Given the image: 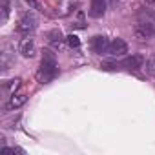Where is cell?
I'll return each instance as SVG.
<instances>
[{
  "label": "cell",
  "instance_id": "9c48e42d",
  "mask_svg": "<svg viewBox=\"0 0 155 155\" xmlns=\"http://www.w3.org/2000/svg\"><path fill=\"white\" fill-rule=\"evenodd\" d=\"M26 102V95H11V99H9V102H8V108H11V110H15V108H20L22 104Z\"/></svg>",
  "mask_w": 155,
  "mask_h": 155
},
{
  "label": "cell",
  "instance_id": "9a60e30c",
  "mask_svg": "<svg viewBox=\"0 0 155 155\" xmlns=\"http://www.w3.org/2000/svg\"><path fill=\"white\" fill-rule=\"evenodd\" d=\"M6 18H8V8L4 6L2 8V22H6Z\"/></svg>",
  "mask_w": 155,
  "mask_h": 155
},
{
  "label": "cell",
  "instance_id": "2e32d148",
  "mask_svg": "<svg viewBox=\"0 0 155 155\" xmlns=\"http://www.w3.org/2000/svg\"><path fill=\"white\" fill-rule=\"evenodd\" d=\"M148 4H151V6H155V0H146Z\"/></svg>",
  "mask_w": 155,
  "mask_h": 155
},
{
  "label": "cell",
  "instance_id": "5bb4252c",
  "mask_svg": "<svg viewBox=\"0 0 155 155\" xmlns=\"http://www.w3.org/2000/svg\"><path fill=\"white\" fill-rule=\"evenodd\" d=\"M2 151L4 153H24L20 148H2Z\"/></svg>",
  "mask_w": 155,
  "mask_h": 155
},
{
  "label": "cell",
  "instance_id": "8fae6325",
  "mask_svg": "<svg viewBox=\"0 0 155 155\" xmlns=\"http://www.w3.org/2000/svg\"><path fill=\"white\" fill-rule=\"evenodd\" d=\"M66 40H68V44L71 48H79V44H81V40H79L77 35H69V37H66Z\"/></svg>",
  "mask_w": 155,
  "mask_h": 155
},
{
  "label": "cell",
  "instance_id": "3957f363",
  "mask_svg": "<svg viewBox=\"0 0 155 155\" xmlns=\"http://www.w3.org/2000/svg\"><path fill=\"white\" fill-rule=\"evenodd\" d=\"M110 42H111V40H108V37H102V35L95 37V38H93V51L99 53V55L110 53Z\"/></svg>",
  "mask_w": 155,
  "mask_h": 155
},
{
  "label": "cell",
  "instance_id": "30bf717a",
  "mask_svg": "<svg viewBox=\"0 0 155 155\" xmlns=\"http://www.w3.org/2000/svg\"><path fill=\"white\" fill-rule=\"evenodd\" d=\"M18 88H20V79H13V81H8V82L4 84V90H6V91H9L11 95H13V93H15Z\"/></svg>",
  "mask_w": 155,
  "mask_h": 155
},
{
  "label": "cell",
  "instance_id": "277c9868",
  "mask_svg": "<svg viewBox=\"0 0 155 155\" xmlns=\"http://www.w3.org/2000/svg\"><path fill=\"white\" fill-rule=\"evenodd\" d=\"M35 28H37V22H35V18H33L31 15H24V17L18 20V26H17L18 33H29V31H33Z\"/></svg>",
  "mask_w": 155,
  "mask_h": 155
},
{
  "label": "cell",
  "instance_id": "5b68a950",
  "mask_svg": "<svg viewBox=\"0 0 155 155\" xmlns=\"http://www.w3.org/2000/svg\"><path fill=\"white\" fill-rule=\"evenodd\" d=\"M124 53H128V46H126V42H124L122 38H115V40L110 42V55L120 57V55H124Z\"/></svg>",
  "mask_w": 155,
  "mask_h": 155
},
{
  "label": "cell",
  "instance_id": "6da1fadb",
  "mask_svg": "<svg viewBox=\"0 0 155 155\" xmlns=\"http://www.w3.org/2000/svg\"><path fill=\"white\" fill-rule=\"evenodd\" d=\"M57 60H55V55L51 51H44V57H42V64H40V69L37 71V79L38 82L46 84V82H51L55 77H57Z\"/></svg>",
  "mask_w": 155,
  "mask_h": 155
},
{
  "label": "cell",
  "instance_id": "4fadbf2b",
  "mask_svg": "<svg viewBox=\"0 0 155 155\" xmlns=\"http://www.w3.org/2000/svg\"><path fill=\"white\" fill-rule=\"evenodd\" d=\"M146 69H148V73H150V75H153V77H155V57H151V58L146 62Z\"/></svg>",
  "mask_w": 155,
  "mask_h": 155
},
{
  "label": "cell",
  "instance_id": "8992f818",
  "mask_svg": "<svg viewBox=\"0 0 155 155\" xmlns=\"http://www.w3.org/2000/svg\"><path fill=\"white\" fill-rule=\"evenodd\" d=\"M18 51L24 57H33L35 55V42H33V38H29V37L22 38L20 40V46H18Z\"/></svg>",
  "mask_w": 155,
  "mask_h": 155
},
{
  "label": "cell",
  "instance_id": "ba28073f",
  "mask_svg": "<svg viewBox=\"0 0 155 155\" xmlns=\"http://www.w3.org/2000/svg\"><path fill=\"white\" fill-rule=\"evenodd\" d=\"M142 64H144V58H142L140 55H133V57H130V58H126V60H124V66H126L128 69H131V71L140 69V68H142Z\"/></svg>",
  "mask_w": 155,
  "mask_h": 155
},
{
  "label": "cell",
  "instance_id": "52a82bcc",
  "mask_svg": "<svg viewBox=\"0 0 155 155\" xmlns=\"http://www.w3.org/2000/svg\"><path fill=\"white\" fill-rule=\"evenodd\" d=\"M106 11V0H91V8H90V15L95 18H101Z\"/></svg>",
  "mask_w": 155,
  "mask_h": 155
},
{
  "label": "cell",
  "instance_id": "7a4b0ae2",
  "mask_svg": "<svg viewBox=\"0 0 155 155\" xmlns=\"http://www.w3.org/2000/svg\"><path fill=\"white\" fill-rule=\"evenodd\" d=\"M137 35L140 38H148L155 35V15L142 11L139 13V24H137Z\"/></svg>",
  "mask_w": 155,
  "mask_h": 155
},
{
  "label": "cell",
  "instance_id": "7c38bea8",
  "mask_svg": "<svg viewBox=\"0 0 155 155\" xmlns=\"http://www.w3.org/2000/svg\"><path fill=\"white\" fill-rule=\"evenodd\" d=\"M60 40H62L60 31H51V33H49V42H53V44H60Z\"/></svg>",
  "mask_w": 155,
  "mask_h": 155
}]
</instances>
